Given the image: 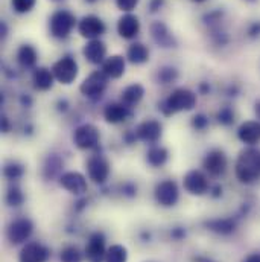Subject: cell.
<instances>
[{
  "label": "cell",
  "instance_id": "cell-30",
  "mask_svg": "<svg viewBox=\"0 0 260 262\" xmlns=\"http://www.w3.org/2000/svg\"><path fill=\"white\" fill-rule=\"evenodd\" d=\"M216 119H218V122H219L221 125H224V127H230V125H233V124H234L236 116H234V112H233V108H231V107H224V108H221V110L218 112Z\"/></svg>",
  "mask_w": 260,
  "mask_h": 262
},
{
  "label": "cell",
  "instance_id": "cell-22",
  "mask_svg": "<svg viewBox=\"0 0 260 262\" xmlns=\"http://www.w3.org/2000/svg\"><path fill=\"white\" fill-rule=\"evenodd\" d=\"M102 72L113 79H117L124 76L125 73V58L122 55H111L108 57L104 64H102Z\"/></svg>",
  "mask_w": 260,
  "mask_h": 262
},
{
  "label": "cell",
  "instance_id": "cell-21",
  "mask_svg": "<svg viewBox=\"0 0 260 262\" xmlns=\"http://www.w3.org/2000/svg\"><path fill=\"white\" fill-rule=\"evenodd\" d=\"M131 116L130 107L125 105L124 102L119 104V102H113V104H108L104 110V118L108 124H119V122H124L127 121Z\"/></svg>",
  "mask_w": 260,
  "mask_h": 262
},
{
  "label": "cell",
  "instance_id": "cell-42",
  "mask_svg": "<svg viewBox=\"0 0 260 262\" xmlns=\"http://www.w3.org/2000/svg\"><path fill=\"white\" fill-rule=\"evenodd\" d=\"M124 192H125L127 195H130V196L135 195V194H137V188L128 183V185H125V186H124Z\"/></svg>",
  "mask_w": 260,
  "mask_h": 262
},
{
  "label": "cell",
  "instance_id": "cell-36",
  "mask_svg": "<svg viewBox=\"0 0 260 262\" xmlns=\"http://www.w3.org/2000/svg\"><path fill=\"white\" fill-rule=\"evenodd\" d=\"M6 203L9 206H20L23 203V194L18 188H11L6 195Z\"/></svg>",
  "mask_w": 260,
  "mask_h": 262
},
{
  "label": "cell",
  "instance_id": "cell-39",
  "mask_svg": "<svg viewBox=\"0 0 260 262\" xmlns=\"http://www.w3.org/2000/svg\"><path fill=\"white\" fill-rule=\"evenodd\" d=\"M247 35H248V38H251V40H257V38H260V21H253V23L248 26Z\"/></svg>",
  "mask_w": 260,
  "mask_h": 262
},
{
  "label": "cell",
  "instance_id": "cell-29",
  "mask_svg": "<svg viewBox=\"0 0 260 262\" xmlns=\"http://www.w3.org/2000/svg\"><path fill=\"white\" fill-rule=\"evenodd\" d=\"M127 259H128V252L121 244H114L107 250L105 262H127Z\"/></svg>",
  "mask_w": 260,
  "mask_h": 262
},
{
  "label": "cell",
  "instance_id": "cell-26",
  "mask_svg": "<svg viewBox=\"0 0 260 262\" xmlns=\"http://www.w3.org/2000/svg\"><path fill=\"white\" fill-rule=\"evenodd\" d=\"M127 57L132 64H143L149 60V51L141 43H132L128 48Z\"/></svg>",
  "mask_w": 260,
  "mask_h": 262
},
{
  "label": "cell",
  "instance_id": "cell-32",
  "mask_svg": "<svg viewBox=\"0 0 260 262\" xmlns=\"http://www.w3.org/2000/svg\"><path fill=\"white\" fill-rule=\"evenodd\" d=\"M63 166L61 160L58 157H49L48 162H46V166H44V174L48 179H52L55 177L58 172H60V168Z\"/></svg>",
  "mask_w": 260,
  "mask_h": 262
},
{
  "label": "cell",
  "instance_id": "cell-50",
  "mask_svg": "<svg viewBox=\"0 0 260 262\" xmlns=\"http://www.w3.org/2000/svg\"><path fill=\"white\" fill-rule=\"evenodd\" d=\"M58 105H60V110H67V102H65V101H60V102H58Z\"/></svg>",
  "mask_w": 260,
  "mask_h": 262
},
{
  "label": "cell",
  "instance_id": "cell-41",
  "mask_svg": "<svg viewBox=\"0 0 260 262\" xmlns=\"http://www.w3.org/2000/svg\"><path fill=\"white\" fill-rule=\"evenodd\" d=\"M163 2H164V0H151V3H149V9H151V12H157V11L161 8Z\"/></svg>",
  "mask_w": 260,
  "mask_h": 262
},
{
  "label": "cell",
  "instance_id": "cell-25",
  "mask_svg": "<svg viewBox=\"0 0 260 262\" xmlns=\"http://www.w3.org/2000/svg\"><path fill=\"white\" fill-rule=\"evenodd\" d=\"M145 96V89L141 84H131L122 92V102L125 105H135L138 104Z\"/></svg>",
  "mask_w": 260,
  "mask_h": 262
},
{
  "label": "cell",
  "instance_id": "cell-33",
  "mask_svg": "<svg viewBox=\"0 0 260 262\" xmlns=\"http://www.w3.org/2000/svg\"><path fill=\"white\" fill-rule=\"evenodd\" d=\"M37 0H11V5L15 12L18 14H26L34 9Z\"/></svg>",
  "mask_w": 260,
  "mask_h": 262
},
{
  "label": "cell",
  "instance_id": "cell-16",
  "mask_svg": "<svg viewBox=\"0 0 260 262\" xmlns=\"http://www.w3.org/2000/svg\"><path fill=\"white\" fill-rule=\"evenodd\" d=\"M238 137L242 143L248 146H254L260 142V122L259 121H247L238 128Z\"/></svg>",
  "mask_w": 260,
  "mask_h": 262
},
{
  "label": "cell",
  "instance_id": "cell-23",
  "mask_svg": "<svg viewBox=\"0 0 260 262\" xmlns=\"http://www.w3.org/2000/svg\"><path fill=\"white\" fill-rule=\"evenodd\" d=\"M54 73L52 70L46 69V67H38L35 69L34 75H32V82H34V87L37 90H41V92H46L49 89H52L54 85Z\"/></svg>",
  "mask_w": 260,
  "mask_h": 262
},
{
  "label": "cell",
  "instance_id": "cell-18",
  "mask_svg": "<svg viewBox=\"0 0 260 262\" xmlns=\"http://www.w3.org/2000/svg\"><path fill=\"white\" fill-rule=\"evenodd\" d=\"M48 258L49 250L38 243H29L20 252V262H46Z\"/></svg>",
  "mask_w": 260,
  "mask_h": 262
},
{
  "label": "cell",
  "instance_id": "cell-34",
  "mask_svg": "<svg viewBox=\"0 0 260 262\" xmlns=\"http://www.w3.org/2000/svg\"><path fill=\"white\" fill-rule=\"evenodd\" d=\"M82 261V255L81 252L70 246V247H65L64 250L61 252V262H81Z\"/></svg>",
  "mask_w": 260,
  "mask_h": 262
},
{
  "label": "cell",
  "instance_id": "cell-55",
  "mask_svg": "<svg viewBox=\"0 0 260 262\" xmlns=\"http://www.w3.org/2000/svg\"><path fill=\"white\" fill-rule=\"evenodd\" d=\"M55 2H60V0H55Z\"/></svg>",
  "mask_w": 260,
  "mask_h": 262
},
{
  "label": "cell",
  "instance_id": "cell-31",
  "mask_svg": "<svg viewBox=\"0 0 260 262\" xmlns=\"http://www.w3.org/2000/svg\"><path fill=\"white\" fill-rule=\"evenodd\" d=\"M23 172H25L23 166L18 165V163H14V162L5 165V168H3V176H5L6 179H9V180L20 179V177L23 176Z\"/></svg>",
  "mask_w": 260,
  "mask_h": 262
},
{
  "label": "cell",
  "instance_id": "cell-52",
  "mask_svg": "<svg viewBox=\"0 0 260 262\" xmlns=\"http://www.w3.org/2000/svg\"><path fill=\"white\" fill-rule=\"evenodd\" d=\"M85 2H88V3H94V2H98V0H85Z\"/></svg>",
  "mask_w": 260,
  "mask_h": 262
},
{
  "label": "cell",
  "instance_id": "cell-49",
  "mask_svg": "<svg viewBox=\"0 0 260 262\" xmlns=\"http://www.w3.org/2000/svg\"><path fill=\"white\" fill-rule=\"evenodd\" d=\"M0 32H2V37H6V25H5V21L0 23Z\"/></svg>",
  "mask_w": 260,
  "mask_h": 262
},
{
  "label": "cell",
  "instance_id": "cell-37",
  "mask_svg": "<svg viewBox=\"0 0 260 262\" xmlns=\"http://www.w3.org/2000/svg\"><path fill=\"white\" fill-rule=\"evenodd\" d=\"M208 125V118L205 115H196L195 118L192 119V127L198 131H202L207 128Z\"/></svg>",
  "mask_w": 260,
  "mask_h": 262
},
{
  "label": "cell",
  "instance_id": "cell-35",
  "mask_svg": "<svg viewBox=\"0 0 260 262\" xmlns=\"http://www.w3.org/2000/svg\"><path fill=\"white\" fill-rule=\"evenodd\" d=\"M177 76H178V72H177V69H174V67H163V69H160V72H158V81H160L161 84H169V82L175 81Z\"/></svg>",
  "mask_w": 260,
  "mask_h": 262
},
{
  "label": "cell",
  "instance_id": "cell-53",
  "mask_svg": "<svg viewBox=\"0 0 260 262\" xmlns=\"http://www.w3.org/2000/svg\"><path fill=\"white\" fill-rule=\"evenodd\" d=\"M194 2H196V3H202V2H205V0H194Z\"/></svg>",
  "mask_w": 260,
  "mask_h": 262
},
{
  "label": "cell",
  "instance_id": "cell-8",
  "mask_svg": "<svg viewBox=\"0 0 260 262\" xmlns=\"http://www.w3.org/2000/svg\"><path fill=\"white\" fill-rule=\"evenodd\" d=\"M87 171H88L90 180H93L98 185H102L108 179L110 165H108V162L102 156L96 154V156H91L88 159V162H87Z\"/></svg>",
  "mask_w": 260,
  "mask_h": 262
},
{
  "label": "cell",
  "instance_id": "cell-43",
  "mask_svg": "<svg viewBox=\"0 0 260 262\" xmlns=\"http://www.w3.org/2000/svg\"><path fill=\"white\" fill-rule=\"evenodd\" d=\"M244 262H260V253H251V255H248Z\"/></svg>",
  "mask_w": 260,
  "mask_h": 262
},
{
  "label": "cell",
  "instance_id": "cell-13",
  "mask_svg": "<svg viewBox=\"0 0 260 262\" xmlns=\"http://www.w3.org/2000/svg\"><path fill=\"white\" fill-rule=\"evenodd\" d=\"M184 189L192 195H204L208 191V182L199 171H189L184 176Z\"/></svg>",
  "mask_w": 260,
  "mask_h": 262
},
{
  "label": "cell",
  "instance_id": "cell-27",
  "mask_svg": "<svg viewBox=\"0 0 260 262\" xmlns=\"http://www.w3.org/2000/svg\"><path fill=\"white\" fill-rule=\"evenodd\" d=\"M37 58V51L31 45H23L17 52V60L23 67H34Z\"/></svg>",
  "mask_w": 260,
  "mask_h": 262
},
{
  "label": "cell",
  "instance_id": "cell-40",
  "mask_svg": "<svg viewBox=\"0 0 260 262\" xmlns=\"http://www.w3.org/2000/svg\"><path fill=\"white\" fill-rule=\"evenodd\" d=\"M222 15H224V12H222V11H213V12H210V14H207V15L204 17V21H205V23L213 25V23L221 21Z\"/></svg>",
  "mask_w": 260,
  "mask_h": 262
},
{
  "label": "cell",
  "instance_id": "cell-24",
  "mask_svg": "<svg viewBox=\"0 0 260 262\" xmlns=\"http://www.w3.org/2000/svg\"><path fill=\"white\" fill-rule=\"evenodd\" d=\"M236 220L233 218H216L205 223V227L218 235H231L236 230Z\"/></svg>",
  "mask_w": 260,
  "mask_h": 262
},
{
  "label": "cell",
  "instance_id": "cell-4",
  "mask_svg": "<svg viewBox=\"0 0 260 262\" xmlns=\"http://www.w3.org/2000/svg\"><path fill=\"white\" fill-rule=\"evenodd\" d=\"M75 15L68 11H57L52 14L51 17V21H49V29H51V34L52 37L55 38H60V40H64L70 35L72 29L75 28Z\"/></svg>",
  "mask_w": 260,
  "mask_h": 262
},
{
  "label": "cell",
  "instance_id": "cell-11",
  "mask_svg": "<svg viewBox=\"0 0 260 262\" xmlns=\"http://www.w3.org/2000/svg\"><path fill=\"white\" fill-rule=\"evenodd\" d=\"M202 166L208 174H211L215 177L222 176L227 169V156L221 149H211L204 157Z\"/></svg>",
  "mask_w": 260,
  "mask_h": 262
},
{
  "label": "cell",
  "instance_id": "cell-51",
  "mask_svg": "<svg viewBox=\"0 0 260 262\" xmlns=\"http://www.w3.org/2000/svg\"><path fill=\"white\" fill-rule=\"evenodd\" d=\"M254 112H256V115H257V118L260 119V101L259 102H256V107H254Z\"/></svg>",
  "mask_w": 260,
  "mask_h": 262
},
{
  "label": "cell",
  "instance_id": "cell-47",
  "mask_svg": "<svg viewBox=\"0 0 260 262\" xmlns=\"http://www.w3.org/2000/svg\"><path fill=\"white\" fill-rule=\"evenodd\" d=\"M2 124H3V125H2V131H3V133H6V131L9 130V124H8V119H6V118H2Z\"/></svg>",
  "mask_w": 260,
  "mask_h": 262
},
{
  "label": "cell",
  "instance_id": "cell-12",
  "mask_svg": "<svg viewBox=\"0 0 260 262\" xmlns=\"http://www.w3.org/2000/svg\"><path fill=\"white\" fill-rule=\"evenodd\" d=\"M155 200L164 207H171L178 201V186L172 180H164L155 186Z\"/></svg>",
  "mask_w": 260,
  "mask_h": 262
},
{
  "label": "cell",
  "instance_id": "cell-9",
  "mask_svg": "<svg viewBox=\"0 0 260 262\" xmlns=\"http://www.w3.org/2000/svg\"><path fill=\"white\" fill-rule=\"evenodd\" d=\"M32 230H34L32 223L28 218H20L9 224L6 236L12 244H21L32 235Z\"/></svg>",
  "mask_w": 260,
  "mask_h": 262
},
{
  "label": "cell",
  "instance_id": "cell-2",
  "mask_svg": "<svg viewBox=\"0 0 260 262\" xmlns=\"http://www.w3.org/2000/svg\"><path fill=\"white\" fill-rule=\"evenodd\" d=\"M196 105V95L189 89H177L169 98L163 102V113L166 116H172L180 112H191Z\"/></svg>",
  "mask_w": 260,
  "mask_h": 262
},
{
  "label": "cell",
  "instance_id": "cell-20",
  "mask_svg": "<svg viewBox=\"0 0 260 262\" xmlns=\"http://www.w3.org/2000/svg\"><path fill=\"white\" fill-rule=\"evenodd\" d=\"M140 31V21L135 15L132 14H125L119 18L117 21V32L122 38L131 40L134 38Z\"/></svg>",
  "mask_w": 260,
  "mask_h": 262
},
{
  "label": "cell",
  "instance_id": "cell-10",
  "mask_svg": "<svg viewBox=\"0 0 260 262\" xmlns=\"http://www.w3.org/2000/svg\"><path fill=\"white\" fill-rule=\"evenodd\" d=\"M105 238L101 232H96L85 246V258L88 262H105Z\"/></svg>",
  "mask_w": 260,
  "mask_h": 262
},
{
  "label": "cell",
  "instance_id": "cell-28",
  "mask_svg": "<svg viewBox=\"0 0 260 262\" xmlns=\"http://www.w3.org/2000/svg\"><path fill=\"white\" fill-rule=\"evenodd\" d=\"M168 149L163 148V146H152L149 151H148V163L151 166H163L168 160Z\"/></svg>",
  "mask_w": 260,
  "mask_h": 262
},
{
  "label": "cell",
  "instance_id": "cell-19",
  "mask_svg": "<svg viewBox=\"0 0 260 262\" xmlns=\"http://www.w3.org/2000/svg\"><path fill=\"white\" fill-rule=\"evenodd\" d=\"M84 57L91 63V64H104L107 60V46L104 41L98 40H90L84 46Z\"/></svg>",
  "mask_w": 260,
  "mask_h": 262
},
{
  "label": "cell",
  "instance_id": "cell-1",
  "mask_svg": "<svg viewBox=\"0 0 260 262\" xmlns=\"http://www.w3.org/2000/svg\"><path fill=\"white\" fill-rule=\"evenodd\" d=\"M236 177L244 185H253L260 180V149L250 146L241 151L236 168Z\"/></svg>",
  "mask_w": 260,
  "mask_h": 262
},
{
  "label": "cell",
  "instance_id": "cell-6",
  "mask_svg": "<svg viewBox=\"0 0 260 262\" xmlns=\"http://www.w3.org/2000/svg\"><path fill=\"white\" fill-rule=\"evenodd\" d=\"M99 130L91 124H84L78 127L73 134V142L79 149H91L99 142Z\"/></svg>",
  "mask_w": 260,
  "mask_h": 262
},
{
  "label": "cell",
  "instance_id": "cell-14",
  "mask_svg": "<svg viewBox=\"0 0 260 262\" xmlns=\"http://www.w3.org/2000/svg\"><path fill=\"white\" fill-rule=\"evenodd\" d=\"M151 31V37L152 40L161 46V48H174L177 45L174 35L171 34V31L168 29V26L163 21H154L149 28Z\"/></svg>",
  "mask_w": 260,
  "mask_h": 262
},
{
  "label": "cell",
  "instance_id": "cell-54",
  "mask_svg": "<svg viewBox=\"0 0 260 262\" xmlns=\"http://www.w3.org/2000/svg\"><path fill=\"white\" fill-rule=\"evenodd\" d=\"M250 2H254V0H250Z\"/></svg>",
  "mask_w": 260,
  "mask_h": 262
},
{
  "label": "cell",
  "instance_id": "cell-44",
  "mask_svg": "<svg viewBox=\"0 0 260 262\" xmlns=\"http://www.w3.org/2000/svg\"><path fill=\"white\" fill-rule=\"evenodd\" d=\"M186 233H184V230H181V229H175L174 232H172V236L174 238H177V239H180V238H183Z\"/></svg>",
  "mask_w": 260,
  "mask_h": 262
},
{
  "label": "cell",
  "instance_id": "cell-17",
  "mask_svg": "<svg viewBox=\"0 0 260 262\" xmlns=\"http://www.w3.org/2000/svg\"><path fill=\"white\" fill-rule=\"evenodd\" d=\"M60 185L72 194H84L87 191V180L79 172H65L60 179Z\"/></svg>",
  "mask_w": 260,
  "mask_h": 262
},
{
  "label": "cell",
  "instance_id": "cell-38",
  "mask_svg": "<svg viewBox=\"0 0 260 262\" xmlns=\"http://www.w3.org/2000/svg\"><path fill=\"white\" fill-rule=\"evenodd\" d=\"M140 0H116V5L121 11H125V12H130L132 11L137 5H138Z\"/></svg>",
  "mask_w": 260,
  "mask_h": 262
},
{
  "label": "cell",
  "instance_id": "cell-7",
  "mask_svg": "<svg viewBox=\"0 0 260 262\" xmlns=\"http://www.w3.org/2000/svg\"><path fill=\"white\" fill-rule=\"evenodd\" d=\"M78 31L79 35L87 40H98L105 32V25L96 15H85L78 23Z\"/></svg>",
  "mask_w": 260,
  "mask_h": 262
},
{
  "label": "cell",
  "instance_id": "cell-5",
  "mask_svg": "<svg viewBox=\"0 0 260 262\" xmlns=\"http://www.w3.org/2000/svg\"><path fill=\"white\" fill-rule=\"evenodd\" d=\"M52 73L55 76V79L64 85L72 84L76 76H78V64L72 57H63L61 60H58L54 67H52Z\"/></svg>",
  "mask_w": 260,
  "mask_h": 262
},
{
  "label": "cell",
  "instance_id": "cell-15",
  "mask_svg": "<svg viewBox=\"0 0 260 262\" xmlns=\"http://www.w3.org/2000/svg\"><path fill=\"white\" fill-rule=\"evenodd\" d=\"M161 133H163V127L158 121H145L141 122L138 127H137V137L143 142H148V143H155L160 137H161Z\"/></svg>",
  "mask_w": 260,
  "mask_h": 262
},
{
  "label": "cell",
  "instance_id": "cell-46",
  "mask_svg": "<svg viewBox=\"0 0 260 262\" xmlns=\"http://www.w3.org/2000/svg\"><path fill=\"white\" fill-rule=\"evenodd\" d=\"M213 196H215V198H219V196H222V188H221L219 185L213 188Z\"/></svg>",
  "mask_w": 260,
  "mask_h": 262
},
{
  "label": "cell",
  "instance_id": "cell-45",
  "mask_svg": "<svg viewBox=\"0 0 260 262\" xmlns=\"http://www.w3.org/2000/svg\"><path fill=\"white\" fill-rule=\"evenodd\" d=\"M238 93H239V87H238V85H231V87L228 89V95H230V96H238Z\"/></svg>",
  "mask_w": 260,
  "mask_h": 262
},
{
  "label": "cell",
  "instance_id": "cell-3",
  "mask_svg": "<svg viewBox=\"0 0 260 262\" xmlns=\"http://www.w3.org/2000/svg\"><path fill=\"white\" fill-rule=\"evenodd\" d=\"M108 84V76L102 72V70H94L93 73H90L81 84L79 90L84 96L96 101L102 96V93L105 92Z\"/></svg>",
  "mask_w": 260,
  "mask_h": 262
},
{
  "label": "cell",
  "instance_id": "cell-48",
  "mask_svg": "<svg viewBox=\"0 0 260 262\" xmlns=\"http://www.w3.org/2000/svg\"><path fill=\"white\" fill-rule=\"evenodd\" d=\"M199 90H201L202 93H208V90H210V85H208V84H205V82H202V84L199 85Z\"/></svg>",
  "mask_w": 260,
  "mask_h": 262
}]
</instances>
